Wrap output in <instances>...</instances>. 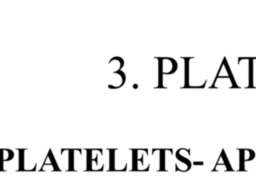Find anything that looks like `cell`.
<instances>
[{
  "mask_svg": "<svg viewBox=\"0 0 256 192\" xmlns=\"http://www.w3.org/2000/svg\"><path fill=\"white\" fill-rule=\"evenodd\" d=\"M222 59L185 57L186 88H210Z\"/></svg>",
  "mask_w": 256,
  "mask_h": 192,
  "instance_id": "cell-1",
  "label": "cell"
},
{
  "mask_svg": "<svg viewBox=\"0 0 256 192\" xmlns=\"http://www.w3.org/2000/svg\"><path fill=\"white\" fill-rule=\"evenodd\" d=\"M177 155L189 162L191 169H201L214 171L215 163L221 153V149H204V148H178Z\"/></svg>",
  "mask_w": 256,
  "mask_h": 192,
  "instance_id": "cell-2",
  "label": "cell"
},
{
  "mask_svg": "<svg viewBox=\"0 0 256 192\" xmlns=\"http://www.w3.org/2000/svg\"><path fill=\"white\" fill-rule=\"evenodd\" d=\"M21 170L55 171V165L50 149L26 148L20 149Z\"/></svg>",
  "mask_w": 256,
  "mask_h": 192,
  "instance_id": "cell-3",
  "label": "cell"
},
{
  "mask_svg": "<svg viewBox=\"0 0 256 192\" xmlns=\"http://www.w3.org/2000/svg\"><path fill=\"white\" fill-rule=\"evenodd\" d=\"M235 88H250V57H224Z\"/></svg>",
  "mask_w": 256,
  "mask_h": 192,
  "instance_id": "cell-4",
  "label": "cell"
},
{
  "mask_svg": "<svg viewBox=\"0 0 256 192\" xmlns=\"http://www.w3.org/2000/svg\"><path fill=\"white\" fill-rule=\"evenodd\" d=\"M135 77L138 83H143L154 88H160L159 60L153 58L135 70Z\"/></svg>",
  "mask_w": 256,
  "mask_h": 192,
  "instance_id": "cell-5",
  "label": "cell"
},
{
  "mask_svg": "<svg viewBox=\"0 0 256 192\" xmlns=\"http://www.w3.org/2000/svg\"><path fill=\"white\" fill-rule=\"evenodd\" d=\"M160 88H186L185 57L177 58V66L171 73L160 76Z\"/></svg>",
  "mask_w": 256,
  "mask_h": 192,
  "instance_id": "cell-6",
  "label": "cell"
},
{
  "mask_svg": "<svg viewBox=\"0 0 256 192\" xmlns=\"http://www.w3.org/2000/svg\"><path fill=\"white\" fill-rule=\"evenodd\" d=\"M191 169L189 162L180 158L176 149L166 148L162 149V164L161 171H173V172H186Z\"/></svg>",
  "mask_w": 256,
  "mask_h": 192,
  "instance_id": "cell-7",
  "label": "cell"
},
{
  "mask_svg": "<svg viewBox=\"0 0 256 192\" xmlns=\"http://www.w3.org/2000/svg\"><path fill=\"white\" fill-rule=\"evenodd\" d=\"M89 170H111V149H88Z\"/></svg>",
  "mask_w": 256,
  "mask_h": 192,
  "instance_id": "cell-8",
  "label": "cell"
},
{
  "mask_svg": "<svg viewBox=\"0 0 256 192\" xmlns=\"http://www.w3.org/2000/svg\"><path fill=\"white\" fill-rule=\"evenodd\" d=\"M111 170H133V149H111Z\"/></svg>",
  "mask_w": 256,
  "mask_h": 192,
  "instance_id": "cell-9",
  "label": "cell"
},
{
  "mask_svg": "<svg viewBox=\"0 0 256 192\" xmlns=\"http://www.w3.org/2000/svg\"><path fill=\"white\" fill-rule=\"evenodd\" d=\"M0 170H21L20 149H0Z\"/></svg>",
  "mask_w": 256,
  "mask_h": 192,
  "instance_id": "cell-10",
  "label": "cell"
},
{
  "mask_svg": "<svg viewBox=\"0 0 256 192\" xmlns=\"http://www.w3.org/2000/svg\"><path fill=\"white\" fill-rule=\"evenodd\" d=\"M210 88H235L232 76L225 63L224 57L214 76Z\"/></svg>",
  "mask_w": 256,
  "mask_h": 192,
  "instance_id": "cell-11",
  "label": "cell"
},
{
  "mask_svg": "<svg viewBox=\"0 0 256 192\" xmlns=\"http://www.w3.org/2000/svg\"><path fill=\"white\" fill-rule=\"evenodd\" d=\"M70 170H89L88 149H70Z\"/></svg>",
  "mask_w": 256,
  "mask_h": 192,
  "instance_id": "cell-12",
  "label": "cell"
},
{
  "mask_svg": "<svg viewBox=\"0 0 256 192\" xmlns=\"http://www.w3.org/2000/svg\"><path fill=\"white\" fill-rule=\"evenodd\" d=\"M50 151L57 171L70 170V149L54 147L50 148Z\"/></svg>",
  "mask_w": 256,
  "mask_h": 192,
  "instance_id": "cell-13",
  "label": "cell"
},
{
  "mask_svg": "<svg viewBox=\"0 0 256 192\" xmlns=\"http://www.w3.org/2000/svg\"><path fill=\"white\" fill-rule=\"evenodd\" d=\"M229 171H241V148H223Z\"/></svg>",
  "mask_w": 256,
  "mask_h": 192,
  "instance_id": "cell-14",
  "label": "cell"
},
{
  "mask_svg": "<svg viewBox=\"0 0 256 192\" xmlns=\"http://www.w3.org/2000/svg\"><path fill=\"white\" fill-rule=\"evenodd\" d=\"M149 148L133 149V170L148 171Z\"/></svg>",
  "mask_w": 256,
  "mask_h": 192,
  "instance_id": "cell-15",
  "label": "cell"
},
{
  "mask_svg": "<svg viewBox=\"0 0 256 192\" xmlns=\"http://www.w3.org/2000/svg\"><path fill=\"white\" fill-rule=\"evenodd\" d=\"M241 171H256V149L241 148Z\"/></svg>",
  "mask_w": 256,
  "mask_h": 192,
  "instance_id": "cell-16",
  "label": "cell"
},
{
  "mask_svg": "<svg viewBox=\"0 0 256 192\" xmlns=\"http://www.w3.org/2000/svg\"><path fill=\"white\" fill-rule=\"evenodd\" d=\"M250 88H256V57H250Z\"/></svg>",
  "mask_w": 256,
  "mask_h": 192,
  "instance_id": "cell-17",
  "label": "cell"
}]
</instances>
